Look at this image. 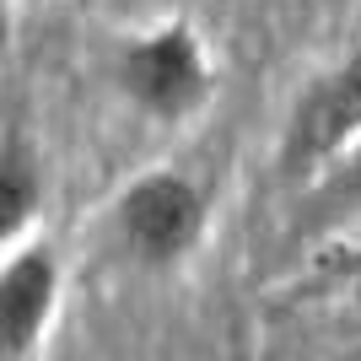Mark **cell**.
Returning a JSON list of instances; mask_svg holds the SVG:
<instances>
[{
  "mask_svg": "<svg viewBox=\"0 0 361 361\" xmlns=\"http://www.w3.org/2000/svg\"><path fill=\"white\" fill-rule=\"evenodd\" d=\"M356 140H361V49H350L345 60L324 65L286 108V124L275 140V173L286 189H307Z\"/></svg>",
  "mask_w": 361,
  "mask_h": 361,
  "instance_id": "cell-3",
  "label": "cell"
},
{
  "mask_svg": "<svg viewBox=\"0 0 361 361\" xmlns=\"http://www.w3.org/2000/svg\"><path fill=\"white\" fill-rule=\"evenodd\" d=\"M49 200V173L44 151L27 130L6 124L0 130V254H11L16 243L32 238V221Z\"/></svg>",
  "mask_w": 361,
  "mask_h": 361,
  "instance_id": "cell-5",
  "label": "cell"
},
{
  "mask_svg": "<svg viewBox=\"0 0 361 361\" xmlns=\"http://www.w3.org/2000/svg\"><path fill=\"white\" fill-rule=\"evenodd\" d=\"M65 297V264L44 238L0 254V361H27L49 340Z\"/></svg>",
  "mask_w": 361,
  "mask_h": 361,
  "instance_id": "cell-4",
  "label": "cell"
},
{
  "mask_svg": "<svg viewBox=\"0 0 361 361\" xmlns=\"http://www.w3.org/2000/svg\"><path fill=\"white\" fill-rule=\"evenodd\" d=\"M114 92L146 124H189L216 97V54L183 16L124 32L114 49Z\"/></svg>",
  "mask_w": 361,
  "mask_h": 361,
  "instance_id": "cell-1",
  "label": "cell"
},
{
  "mask_svg": "<svg viewBox=\"0 0 361 361\" xmlns=\"http://www.w3.org/2000/svg\"><path fill=\"white\" fill-rule=\"evenodd\" d=\"M361 216V140L324 167L307 189H297V216H291V238H329L340 226Z\"/></svg>",
  "mask_w": 361,
  "mask_h": 361,
  "instance_id": "cell-6",
  "label": "cell"
},
{
  "mask_svg": "<svg viewBox=\"0 0 361 361\" xmlns=\"http://www.w3.org/2000/svg\"><path fill=\"white\" fill-rule=\"evenodd\" d=\"M205 232H211V195L183 167H146L108 205L114 254L146 275L189 264Z\"/></svg>",
  "mask_w": 361,
  "mask_h": 361,
  "instance_id": "cell-2",
  "label": "cell"
}]
</instances>
